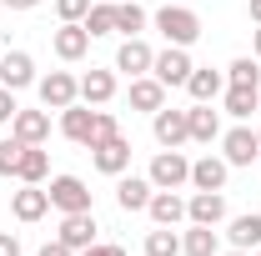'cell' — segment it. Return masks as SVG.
Returning a JSON list of instances; mask_svg holds the SVG:
<instances>
[{"instance_id":"cell-25","label":"cell","mask_w":261,"mask_h":256,"mask_svg":"<svg viewBox=\"0 0 261 256\" xmlns=\"http://www.w3.org/2000/svg\"><path fill=\"white\" fill-rule=\"evenodd\" d=\"M186 116H191V141H216L221 121H216V111H211V106H196V111H186Z\"/></svg>"},{"instance_id":"cell-13","label":"cell","mask_w":261,"mask_h":256,"mask_svg":"<svg viewBox=\"0 0 261 256\" xmlns=\"http://www.w3.org/2000/svg\"><path fill=\"white\" fill-rule=\"evenodd\" d=\"M91 236H96V216H91V211H70V216L61 221V241L70 246V251H86Z\"/></svg>"},{"instance_id":"cell-19","label":"cell","mask_w":261,"mask_h":256,"mask_svg":"<svg viewBox=\"0 0 261 256\" xmlns=\"http://www.w3.org/2000/svg\"><path fill=\"white\" fill-rule=\"evenodd\" d=\"M191 181H196V191H221V186H226V161L201 156L191 166Z\"/></svg>"},{"instance_id":"cell-34","label":"cell","mask_w":261,"mask_h":256,"mask_svg":"<svg viewBox=\"0 0 261 256\" xmlns=\"http://www.w3.org/2000/svg\"><path fill=\"white\" fill-rule=\"evenodd\" d=\"M15 111H20V106H15V91H5V86H0V126H5V121H15Z\"/></svg>"},{"instance_id":"cell-30","label":"cell","mask_w":261,"mask_h":256,"mask_svg":"<svg viewBox=\"0 0 261 256\" xmlns=\"http://www.w3.org/2000/svg\"><path fill=\"white\" fill-rule=\"evenodd\" d=\"M231 86H246V91H261V70H256V61H231Z\"/></svg>"},{"instance_id":"cell-7","label":"cell","mask_w":261,"mask_h":256,"mask_svg":"<svg viewBox=\"0 0 261 256\" xmlns=\"http://www.w3.org/2000/svg\"><path fill=\"white\" fill-rule=\"evenodd\" d=\"M75 96H81V81H70L65 70H50V75L40 81V100H45V106H56V111L75 106Z\"/></svg>"},{"instance_id":"cell-3","label":"cell","mask_w":261,"mask_h":256,"mask_svg":"<svg viewBox=\"0 0 261 256\" xmlns=\"http://www.w3.org/2000/svg\"><path fill=\"white\" fill-rule=\"evenodd\" d=\"M50 206H61L65 216H70V211H91L86 181H81V176H56V181H50Z\"/></svg>"},{"instance_id":"cell-35","label":"cell","mask_w":261,"mask_h":256,"mask_svg":"<svg viewBox=\"0 0 261 256\" xmlns=\"http://www.w3.org/2000/svg\"><path fill=\"white\" fill-rule=\"evenodd\" d=\"M0 256H20V241H15L10 231H0Z\"/></svg>"},{"instance_id":"cell-27","label":"cell","mask_w":261,"mask_h":256,"mask_svg":"<svg viewBox=\"0 0 261 256\" xmlns=\"http://www.w3.org/2000/svg\"><path fill=\"white\" fill-rule=\"evenodd\" d=\"M176 251H181V236H176L171 226H161V231L146 236V256H176Z\"/></svg>"},{"instance_id":"cell-10","label":"cell","mask_w":261,"mask_h":256,"mask_svg":"<svg viewBox=\"0 0 261 256\" xmlns=\"http://www.w3.org/2000/svg\"><path fill=\"white\" fill-rule=\"evenodd\" d=\"M86 50H91V31H86L81 20H65L61 31H56V56H61V61H81Z\"/></svg>"},{"instance_id":"cell-18","label":"cell","mask_w":261,"mask_h":256,"mask_svg":"<svg viewBox=\"0 0 261 256\" xmlns=\"http://www.w3.org/2000/svg\"><path fill=\"white\" fill-rule=\"evenodd\" d=\"M146 211H151V221H156V226H176L181 216H186V201H181L176 191H156Z\"/></svg>"},{"instance_id":"cell-37","label":"cell","mask_w":261,"mask_h":256,"mask_svg":"<svg viewBox=\"0 0 261 256\" xmlns=\"http://www.w3.org/2000/svg\"><path fill=\"white\" fill-rule=\"evenodd\" d=\"M81 256H126V251H121V246H86Z\"/></svg>"},{"instance_id":"cell-32","label":"cell","mask_w":261,"mask_h":256,"mask_svg":"<svg viewBox=\"0 0 261 256\" xmlns=\"http://www.w3.org/2000/svg\"><path fill=\"white\" fill-rule=\"evenodd\" d=\"M141 25H146V10H141V5H116V31H126V35H136L141 31Z\"/></svg>"},{"instance_id":"cell-4","label":"cell","mask_w":261,"mask_h":256,"mask_svg":"<svg viewBox=\"0 0 261 256\" xmlns=\"http://www.w3.org/2000/svg\"><path fill=\"white\" fill-rule=\"evenodd\" d=\"M96 126H100V111H81V106H65L61 116V131L70 136V141H81V146H96Z\"/></svg>"},{"instance_id":"cell-2","label":"cell","mask_w":261,"mask_h":256,"mask_svg":"<svg viewBox=\"0 0 261 256\" xmlns=\"http://www.w3.org/2000/svg\"><path fill=\"white\" fill-rule=\"evenodd\" d=\"M181 181H191V161L181 156V151H161V156L151 161V186L156 191H176Z\"/></svg>"},{"instance_id":"cell-20","label":"cell","mask_w":261,"mask_h":256,"mask_svg":"<svg viewBox=\"0 0 261 256\" xmlns=\"http://www.w3.org/2000/svg\"><path fill=\"white\" fill-rule=\"evenodd\" d=\"M81 96H86V106H106V100L116 96V75H111V70H86Z\"/></svg>"},{"instance_id":"cell-40","label":"cell","mask_w":261,"mask_h":256,"mask_svg":"<svg viewBox=\"0 0 261 256\" xmlns=\"http://www.w3.org/2000/svg\"><path fill=\"white\" fill-rule=\"evenodd\" d=\"M256 61H261V31H256Z\"/></svg>"},{"instance_id":"cell-5","label":"cell","mask_w":261,"mask_h":256,"mask_svg":"<svg viewBox=\"0 0 261 256\" xmlns=\"http://www.w3.org/2000/svg\"><path fill=\"white\" fill-rule=\"evenodd\" d=\"M151 70H156V81H161V86H186V75H191V56H186V45L161 50Z\"/></svg>"},{"instance_id":"cell-23","label":"cell","mask_w":261,"mask_h":256,"mask_svg":"<svg viewBox=\"0 0 261 256\" xmlns=\"http://www.w3.org/2000/svg\"><path fill=\"white\" fill-rule=\"evenodd\" d=\"M231 246H236V251L261 246V216H236V221H231Z\"/></svg>"},{"instance_id":"cell-15","label":"cell","mask_w":261,"mask_h":256,"mask_svg":"<svg viewBox=\"0 0 261 256\" xmlns=\"http://www.w3.org/2000/svg\"><path fill=\"white\" fill-rule=\"evenodd\" d=\"M15 141H25V146H40L45 136H50V116L45 111H15Z\"/></svg>"},{"instance_id":"cell-16","label":"cell","mask_w":261,"mask_h":256,"mask_svg":"<svg viewBox=\"0 0 261 256\" xmlns=\"http://www.w3.org/2000/svg\"><path fill=\"white\" fill-rule=\"evenodd\" d=\"M151 196H156V186H151V181H141V176H121V186H116L121 211H146V206H151Z\"/></svg>"},{"instance_id":"cell-36","label":"cell","mask_w":261,"mask_h":256,"mask_svg":"<svg viewBox=\"0 0 261 256\" xmlns=\"http://www.w3.org/2000/svg\"><path fill=\"white\" fill-rule=\"evenodd\" d=\"M40 256H70V246L56 236V241H45V246H40Z\"/></svg>"},{"instance_id":"cell-41","label":"cell","mask_w":261,"mask_h":256,"mask_svg":"<svg viewBox=\"0 0 261 256\" xmlns=\"http://www.w3.org/2000/svg\"><path fill=\"white\" fill-rule=\"evenodd\" d=\"M231 256H246V251H231Z\"/></svg>"},{"instance_id":"cell-28","label":"cell","mask_w":261,"mask_h":256,"mask_svg":"<svg viewBox=\"0 0 261 256\" xmlns=\"http://www.w3.org/2000/svg\"><path fill=\"white\" fill-rule=\"evenodd\" d=\"M86 31L91 35H111L116 31V5H91V10H86Z\"/></svg>"},{"instance_id":"cell-22","label":"cell","mask_w":261,"mask_h":256,"mask_svg":"<svg viewBox=\"0 0 261 256\" xmlns=\"http://www.w3.org/2000/svg\"><path fill=\"white\" fill-rule=\"evenodd\" d=\"M130 106H136V111H161L166 106V86L161 81H130Z\"/></svg>"},{"instance_id":"cell-33","label":"cell","mask_w":261,"mask_h":256,"mask_svg":"<svg viewBox=\"0 0 261 256\" xmlns=\"http://www.w3.org/2000/svg\"><path fill=\"white\" fill-rule=\"evenodd\" d=\"M86 10H91V0H56V15L61 20H81Z\"/></svg>"},{"instance_id":"cell-24","label":"cell","mask_w":261,"mask_h":256,"mask_svg":"<svg viewBox=\"0 0 261 256\" xmlns=\"http://www.w3.org/2000/svg\"><path fill=\"white\" fill-rule=\"evenodd\" d=\"M181 251H186V256H216V231H211V226H196V221H191L186 241H181Z\"/></svg>"},{"instance_id":"cell-39","label":"cell","mask_w":261,"mask_h":256,"mask_svg":"<svg viewBox=\"0 0 261 256\" xmlns=\"http://www.w3.org/2000/svg\"><path fill=\"white\" fill-rule=\"evenodd\" d=\"M251 20H256V25H261V0H251Z\"/></svg>"},{"instance_id":"cell-6","label":"cell","mask_w":261,"mask_h":256,"mask_svg":"<svg viewBox=\"0 0 261 256\" xmlns=\"http://www.w3.org/2000/svg\"><path fill=\"white\" fill-rule=\"evenodd\" d=\"M156 141H161L166 151H176L181 141H191V116L186 111H156Z\"/></svg>"},{"instance_id":"cell-21","label":"cell","mask_w":261,"mask_h":256,"mask_svg":"<svg viewBox=\"0 0 261 256\" xmlns=\"http://www.w3.org/2000/svg\"><path fill=\"white\" fill-rule=\"evenodd\" d=\"M10 211L20 216V221H40L45 211H50V191H15V201H10Z\"/></svg>"},{"instance_id":"cell-11","label":"cell","mask_w":261,"mask_h":256,"mask_svg":"<svg viewBox=\"0 0 261 256\" xmlns=\"http://www.w3.org/2000/svg\"><path fill=\"white\" fill-rule=\"evenodd\" d=\"M186 216H191L196 226H216L226 216V196L221 191H196L191 201H186Z\"/></svg>"},{"instance_id":"cell-17","label":"cell","mask_w":261,"mask_h":256,"mask_svg":"<svg viewBox=\"0 0 261 256\" xmlns=\"http://www.w3.org/2000/svg\"><path fill=\"white\" fill-rule=\"evenodd\" d=\"M151 65H156L151 45H146V40H136V35H130L126 45L116 50V70H130V75H141V70H151Z\"/></svg>"},{"instance_id":"cell-31","label":"cell","mask_w":261,"mask_h":256,"mask_svg":"<svg viewBox=\"0 0 261 256\" xmlns=\"http://www.w3.org/2000/svg\"><path fill=\"white\" fill-rule=\"evenodd\" d=\"M20 156H25V141H0V176H15L20 171Z\"/></svg>"},{"instance_id":"cell-29","label":"cell","mask_w":261,"mask_h":256,"mask_svg":"<svg viewBox=\"0 0 261 256\" xmlns=\"http://www.w3.org/2000/svg\"><path fill=\"white\" fill-rule=\"evenodd\" d=\"M226 111L236 116V121H246V116L256 111V91H246V86H231V91H226Z\"/></svg>"},{"instance_id":"cell-9","label":"cell","mask_w":261,"mask_h":256,"mask_svg":"<svg viewBox=\"0 0 261 256\" xmlns=\"http://www.w3.org/2000/svg\"><path fill=\"white\" fill-rule=\"evenodd\" d=\"M261 156V136L246 126L226 131V166H251V161Z\"/></svg>"},{"instance_id":"cell-38","label":"cell","mask_w":261,"mask_h":256,"mask_svg":"<svg viewBox=\"0 0 261 256\" xmlns=\"http://www.w3.org/2000/svg\"><path fill=\"white\" fill-rule=\"evenodd\" d=\"M40 0H5V10H35Z\"/></svg>"},{"instance_id":"cell-42","label":"cell","mask_w":261,"mask_h":256,"mask_svg":"<svg viewBox=\"0 0 261 256\" xmlns=\"http://www.w3.org/2000/svg\"><path fill=\"white\" fill-rule=\"evenodd\" d=\"M256 256H261V246H256Z\"/></svg>"},{"instance_id":"cell-26","label":"cell","mask_w":261,"mask_h":256,"mask_svg":"<svg viewBox=\"0 0 261 256\" xmlns=\"http://www.w3.org/2000/svg\"><path fill=\"white\" fill-rule=\"evenodd\" d=\"M45 171H50V156H45V151H40V146H25V156H20V171H15V176H20V181H40V176H45Z\"/></svg>"},{"instance_id":"cell-14","label":"cell","mask_w":261,"mask_h":256,"mask_svg":"<svg viewBox=\"0 0 261 256\" xmlns=\"http://www.w3.org/2000/svg\"><path fill=\"white\" fill-rule=\"evenodd\" d=\"M221 86H226V81H221V70H211V65H206V70L191 65V75H186V91H191L196 106H211V100L221 96Z\"/></svg>"},{"instance_id":"cell-8","label":"cell","mask_w":261,"mask_h":256,"mask_svg":"<svg viewBox=\"0 0 261 256\" xmlns=\"http://www.w3.org/2000/svg\"><path fill=\"white\" fill-rule=\"evenodd\" d=\"M91 151H96V171H106V176H121L130 166V141L126 136H111V141H100Z\"/></svg>"},{"instance_id":"cell-43","label":"cell","mask_w":261,"mask_h":256,"mask_svg":"<svg viewBox=\"0 0 261 256\" xmlns=\"http://www.w3.org/2000/svg\"><path fill=\"white\" fill-rule=\"evenodd\" d=\"M256 136H261V131H256Z\"/></svg>"},{"instance_id":"cell-1","label":"cell","mask_w":261,"mask_h":256,"mask_svg":"<svg viewBox=\"0 0 261 256\" xmlns=\"http://www.w3.org/2000/svg\"><path fill=\"white\" fill-rule=\"evenodd\" d=\"M156 31H161L171 45H191L196 35H201V15L186 10V5H166L161 15H156Z\"/></svg>"},{"instance_id":"cell-12","label":"cell","mask_w":261,"mask_h":256,"mask_svg":"<svg viewBox=\"0 0 261 256\" xmlns=\"http://www.w3.org/2000/svg\"><path fill=\"white\" fill-rule=\"evenodd\" d=\"M35 81V65L25 50H5V61H0V86L5 91H20V86H31Z\"/></svg>"}]
</instances>
